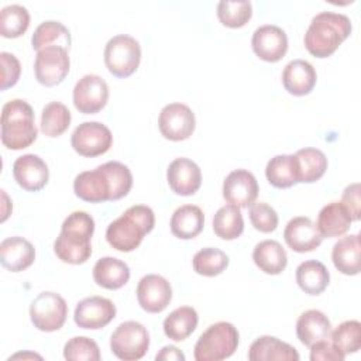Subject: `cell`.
Here are the masks:
<instances>
[{
  "label": "cell",
  "instance_id": "46",
  "mask_svg": "<svg viewBox=\"0 0 361 361\" xmlns=\"http://www.w3.org/2000/svg\"><path fill=\"white\" fill-rule=\"evenodd\" d=\"M155 360L161 361H185V354L175 345H165L157 353Z\"/></svg>",
  "mask_w": 361,
  "mask_h": 361
},
{
  "label": "cell",
  "instance_id": "12",
  "mask_svg": "<svg viewBox=\"0 0 361 361\" xmlns=\"http://www.w3.org/2000/svg\"><path fill=\"white\" fill-rule=\"evenodd\" d=\"M158 127L162 137L169 141L188 140L196 127L195 113L183 103H169L159 113Z\"/></svg>",
  "mask_w": 361,
  "mask_h": 361
},
{
  "label": "cell",
  "instance_id": "18",
  "mask_svg": "<svg viewBox=\"0 0 361 361\" xmlns=\"http://www.w3.org/2000/svg\"><path fill=\"white\" fill-rule=\"evenodd\" d=\"M13 176L17 185L24 190L38 192L48 183L49 169L41 157L24 154L14 161Z\"/></svg>",
  "mask_w": 361,
  "mask_h": 361
},
{
  "label": "cell",
  "instance_id": "43",
  "mask_svg": "<svg viewBox=\"0 0 361 361\" xmlns=\"http://www.w3.org/2000/svg\"><path fill=\"white\" fill-rule=\"evenodd\" d=\"M0 63H1V85L0 89L6 90L8 87H13L21 73V65L20 61L16 58V55L10 52H0Z\"/></svg>",
  "mask_w": 361,
  "mask_h": 361
},
{
  "label": "cell",
  "instance_id": "9",
  "mask_svg": "<svg viewBox=\"0 0 361 361\" xmlns=\"http://www.w3.org/2000/svg\"><path fill=\"white\" fill-rule=\"evenodd\" d=\"M68 305L56 292H41L30 305V319L41 331H56L66 320Z\"/></svg>",
  "mask_w": 361,
  "mask_h": 361
},
{
  "label": "cell",
  "instance_id": "44",
  "mask_svg": "<svg viewBox=\"0 0 361 361\" xmlns=\"http://www.w3.org/2000/svg\"><path fill=\"white\" fill-rule=\"evenodd\" d=\"M360 192H361L360 183L354 182V183H350L348 186H345L343 196H341V204L348 212L351 220H355V221L360 220V214H361Z\"/></svg>",
  "mask_w": 361,
  "mask_h": 361
},
{
  "label": "cell",
  "instance_id": "13",
  "mask_svg": "<svg viewBox=\"0 0 361 361\" xmlns=\"http://www.w3.org/2000/svg\"><path fill=\"white\" fill-rule=\"evenodd\" d=\"M109 100V86L99 75L82 76L73 87V104L83 114H96Z\"/></svg>",
  "mask_w": 361,
  "mask_h": 361
},
{
  "label": "cell",
  "instance_id": "32",
  "mask_svg": "<svg viewBox=\"0 0 361 361\" xmlns=\"http://www.w3.org/2000/svg\"><path fill=\"white\" fill-rule=\"evenodd\" d=\"M199 316L192 306H180L172 310L162 323L164 333L173 341H183L197 327Z\"/></svg>",
  "mask_w": 361,
  "mask_h": 361
},
{
  "label": "cell",
  "instance_id": "8",
  "mask_svg": "<svg viewBox=\"0 0 361 361\" xmlns=\"http://www.w3.org/2000/svg\"><path fill=\"white\" fill-rule=\"evenodd\" d=\"M111 353L124 361L142 358L149 348V333L144 324L135 320L120 323L110 337Z\"/></svg>",
  "mask_w": 361,
  "mask_h": 361
},
{
  "label": "cell",
  "instance_id": "2",
  "mask_svg": "<svg viewBox=\"0 0 361 361\" xmlns=\"http://www.w3.org/2000/svg\"><path fill=\"white\" fill-rule=\"evenodd\" d=\"M94 233L93 217L82 210L72 212L62 223L61 233L54 241V252L66 264H85L92 255V235Z\"/></svg>",
  "mask_w": 361,
  "mask_h": 361
},
{
  "label": "cell",
  "instance_id": "17",
  "mask_svg": "<svg viewBox=\"0 0 361 361\" xmlns=\"http://www.w3.org/2000/svg\"><path fill=\"white\" fill-rule=\"evenodd\" d=\"M258 182L247 169L231 171L223 182V197L237 207H250L258 196Z\"/></svg>",
  "mask_w": 361,
  "mask_h": 361
},
{
  "label": "cell",
  "instance_id": "7",
  "mask_svg": "<svg viewBox=\"0 0 361 361\" xmlns=\"http://www.w3.org/2000/svg\"><path fill=\"white\" fill-rule=\"evenodd\" d=\"M141 62L140 42L127 34L111 37L104 47V63L116 78H128Z\"/></svg>",
  "mask_w": 361,
  "mask_h": 361
},
{
  "label": "cell",
  "instance_id": "33",
  "mask_svg": "<svg viewBox=\"0 0 361 361\" xmlns=\"http://www.w3.org/2000/svg\"><path fill=\"white\" fill-rule=\"evenodd\" d=\"M71 42V31L62 23L55 20H47L41 23L31 37V45L35 51L48 47H62L69 49Z\"/></svg>",
  "mask_w": 361,
  "mask_h": 361
},
{
  "label": "cell",
  "instance_id": "36",
  "mask_svg": "<svg viewBox=\"0 0 361 361\" xmlns=\"http://www.w3.org/2000/svg\"><path fill=\"white\" fill-rule=\"evenodd\" d=\"M71 111L61 102H51L45 104L41 113V131L44 135L55 138L62 135L71 126Z\"/></svg>",
  "mask_w": 361,
  "mask_h": 361
},
{
  "label": "cell",
  "instance_id": "42",
  "mask_svg": "<svg viewBox=\"0 0 361 361\" xmlns=\"http://www.w3.org/2000/svg\"><path fill=\"white\" fill-rule=\"evenodd\" d=\"M250 221L255 230L261 233H272L276 230L279 219L272 206L265 202H258L250 206Z\"/></svg>",
  "mask_w": 361,
  "mask_h": 361
},
{
  "label": "cell",
  "instance_id": "22",
  "mask_svg": "<svg viewBox=\"0 0 361 361\" xmlns=\"http://www.w3.org/2000/svg\"><path fill=\"white\" fill-rule=\"evenodd\" d=\"M317 73L313 65L305 59H293L286 63L282 72V83L288 93L306 96L316 86Z\"/></svg>",
  "mask_w": 361,
  "mask_h": 361
},
{
  "label": "cell",
  "instance_id": "10",
  "mask_svg": "<svg viewBox=\"0 0 361 361\" xmlns=\"http://www.w3.org/2000/svg\"><path fill=\"white\" fill-rule=\"evenodd\" d=\"M71 144L79 155L93 158L103 155L110 149L113 144V134L103 123L85 121L73 130Z\"/></svg>",
  "mask_w": 361,
  "mask_h": 361
},
{
  "label": "cell",
  "instance_id": "47",
  "mask_svg": "<svg viewBox=\"0 0 361 361\" xmlns=\"http://www.w3.org/2000/svg\"><path fill=\"white\" fill-rule=\"evenodd\" d=\"M1 197H3V203H4V204H3V216H1V223H4V221L7 220V217L10 216V213H11V212H10L11 209H10V210H7L6 207H7V206H11V203H10V200H8V196L6 195V190H1Z\"/></svg>",
  "mask_w": 361,
  "mask_h": 361
},
{
  "label": "cell",
  "instance_id": "29",
  "mask_svg": "<svg viewBox=\"0 0 361 361\" xmlns=\"http://www.w3.org/2000/svg\"><path fill=\"white\" fill-rule=\"evenodd\" d=\"M298 183H313L319 180L327 169V158L323 151L312 147L298 149L295 154Z\"/></svg>",
  "mask_w": 361,
  "mask_h": 361
},
{
  "label": "cell",
  "instance_id": "5",
  "mask_svg": "<svg viewBox=\"0 0 361 361\" xmlns=\"http://www.w3.org/2000/svg\"><path fill=\"white\" fill-rule=\"evenodd\" d=\"M0 124L1 142L8 149H24L37 140L34 110L23 99H13L3 106Z\"/></svg>",
  "mask_w": 361,
  "mask_h": 361
},
{
  "label": "cell",
  "instance_id": "34",
  "mask_svg": "<svg viewBox=\"0 0 361 361\" xmlns=\"http://www.w3.org/2000/svg\"><path fill=\"white\" fill-rule=\"evenodd\" d=\"M265 176L268 182L278 189H288L298 183L295 157L290 154H281L271 158L265 166Z\"/></svg>",
  "mask_w": 361,
  "mask_h": 361
},
{
  "label": "cell",
  "instance_id": "4",
  "mask_svg": "<svg viewBox=\"0 0 361 361\" xmlns=\"http://www.w3.org/2000/svg\"><path fill=\"white\" fill-rule=\"evenodd\" d=\"M154 226V210L145 204H134L107 226L106 240L114 250L130 252L141 244Z\"/></svg>",
  "mask_w": 361,
  "mask_h": 361
},
{
  "label": "cell",
  "instance_id": "16",
  "mask_svg": "<svg viewBox=\"0 0 361 361\" xmlns=\"http://www.w3.org/2000/svg\"><path fill=\"white\" fill-rule=\"evenodd\" d=\"M251 47L259 59L265 62H278L288 51V35L278 25L264 24L254 31Z\"/></svg>",
  "mask_w": 361,
  "mask_h": 361
},
{
  "label": "cell",
  "instance_id": "41",
  "mask_svg": "<svg viewBox=\"0 0 361 361\" xmlns=\"http://www.w3.org/2000/svg\"><path fill=\"white\" fill-rule=\"evenodd\" d=\"M63 358L68 361H99L102 355L94 340L85 336H76L65 343Z\"/></svg>",
  "mask_w": 361,
  "mask_h": 361
},
{
  "label": "cell",
  "instance_id": "11",
  "mask_svg": "<svg viewBox=\"0 0 361 361\" xmlns=\"http://www.w3.org/2000/svg\"><path fill=\"white\" fill-rule=\"evenodd\" d=\"M71 59L68 49L62 47H48L37 51L34 73L38 83L51 87L59 85L69 73Z\"/></svg>",
  "mask_w": 361,
  "mask_h": 361
},
{
  "label": "cell",
  "instance_id": "20",
  "mask_svg": "<svg viewBox=\"0 0 361 361\" xmlns=\"http://www.w3.org/2000/svg\"><path fill=\"white\" fill-rule=\"evenodd\" d=\"M283 238L288 247L296 252H310L323 241L316 224L305 216L293 217L286 223Z\"/></svg>",
  "mask_w": 361,
  "mask_h": 361
},
{
  "label": "cell",
  "instance_id": "26",
  "mask_svg": "<svg viewBox=\"0 0 361 361\" xmlns=\"http://www.w3.org/2000/svg\"><path fill=\"white\" fill-rule=\"evenodd\" d=\"M204 226L203 210L196 204L179 206L171 217V231L180 240H190L197 237Z\"/></svg>",
  "mask_w": 361,
  "mask_h": 361
},
{
  "label": "cell",
  "instance_id": "21",
  "mask_svg": "<svg viewBox=\"0 0 361 361\" xmlns=\"http://www.w3.org/2000/svg\"><path fill=\"white\" fill-rule=\"evenodd\" d=\"M35 259L34 245L24 237H8L0 243V262L11 272H21Z\"/></svg>",
  "mask_w": 361,
  "mask_h": 361
},
{
  "label": "cell",
  "instance_id": "15",
  "mask_svg": "<svg viewBox=\"0 0 361 361\" xmlns=\"http://www.w3.org/2000/svg\"><path fill=\"white\" fill-rule=\"evenodd\" d=\"M137 300L142 310L161 313L172 300L171 283L157 274L144 275L137 285Z\"/></svg>",
  "mask_w": 361,
  "mask_h": 361
},
{
  "label": "cell",
  "instance_id": "3",
  "mask_svg": "<svg viewBox=\"0 0 361 361\" xmlns=\"http://www.w3.org/2000/svg\"><path fill=\"white\" fill-rule=\"evenodd\" d=\"M351 20L341 13L322 11L316 14L305 34V47L316 58H327L337 51L351 34Z\"/></svg>",
  "mask_w": 361,
  "mask_h": 361
},
{
  "label": "cell",
  "instance_id": "27",
  "mask_svg": "<svg viewBox=\"0 0 361 361\" xmlns=\"http://www.w3.org/2000/svg\"><path fill=\"white\" fill-rule=\"evenodd\" d=\"M93 279L99 286L116 290L128 282L130 268L118 258L102 257L93 267Z\"/></svg>",
  "mask_w": 361,
  "mask_h": 361
},
{
  "label": "cell",
  "instance_id": "6",
  "mask_svg": "<svg viewBox=\"0 0 361 361\" xmlns=\"http://www.w3.org/2000/svg\"><path fill=\"white\" fill-rule=\"evenodd\" d=\"M240 343L238 330L228 322H217L209 326L195 344L196 361H220L231 357Z\"/></svg>",
  "mask_w": 361,
  "mask_h": 361
},
{
  "label": "cell",
  "instance_id": "30",
  "mask_svg": "<svg viewBox=\"0 0 361 361\" xmlns=\"http://www.w3.org/2000/svg\"><path fill=\"white\" fill-rule=\"evenodd\" d=\"M254 264L268 275L281 274L288 264V255L285 248L275 240L259 241L252 251Z\"/></svg>",
  "mask_w": 361,
  "mask_h": 361
},
{
  "label": "cell",
  "instance_id": "48",
  "mask_svg": "<svg viewBox=\"0 0 361 361\" xmlns=\"http://www.w3.org/2000/svg\"><path fill=\"white\" fill-rule=\"evenodd\" d=\"M14 358H38V360H41L42 357L38 354H32V353H18V354H14L13 357H10L8 360H14Z\"/></svg>",
  "mask_w": 361,
  "mask_h": 361
},
{
  "label": "cell",
  "instance_id": "31",
  "mask_svg": "<svg viewBox=\"0 0 361 361\" xmlns=\"http://www.w3.org/2000/svg\"><path fill=\"white\" fill-rule=\"evenodd\" d=\"M329 282V269L320 261L307 259L300 262L296 268V283L307 295H320L327 288Z\"/></svg>",
  "mask_w": 361,
  "mask_h": 361
},
{
  "label": "cell",
  "instance_id": "40",
  "mask_svg": "<svg viewBox=\"0 0 361 361\" xmlns=\"http://www.w3.org/2000/svg\"><path fill=\"white\" fill-rule=\"evenodd\" d=\"M331 343L344 355L357 353L361 347V323L358 320H345L330 333Z\"/></svg>",
  "mask_w": 361,
  "mask_h": 361
},
{
  "label": "cell",
  "instance_id": "39",
  "mask_svg": "<svg viewBox=\"0 0 361 361\" xmlns=\"http://www.w3.org/2000/svg\"><path fill=\"white\" fill-rule=\"evenodd\" d=\"M252 16V4L248 0H221L217 4V17L228 28L244 27Z\"/></svg>",
  "mask_w": 361,
  "mask_h": 361
},
{
  "label": "cell",
  "instance_id": "19",
  "mask_svg": "<svg viewBox=\"0 0 361 361\" xmlns=\"http://www.w3.org/2000/svg\"><path fill=\"white\" fill-rule=\"evenodd\" d=\"M166 180L173 193L190 196L195 195L202 185V172L196 162L180 157L169 164L166 169Z\"/></svg>",
  "mask_w": 361,
  "mask_h": 361
},
{
  "label": "cell",
  "instance_id": "28",
  "mask_svg": "<svg viewBox=\"0 0 361 361\" xmlns=\"http://www.w3.org/2000/svg\"><path fill=\"white\" fill-rule=\"evenodd\" d=\"M360 254L361 241L358 234H350L341 237L331 251V259L336 269L344 275L360 274Z\"/></svg>",
  "mask_w": 361,
  "mask_h": 361
},
{
  "label": "cell",
  "instance_id": "45",
  "mask_svg": "<svg viewBox=\"0 0 361 361\" xmlns=\"http://www.w3.org/2000/svg\"><path fill=\"white\" fill-rule=\"evenodd\" d=\"M309 348L312 361H343L345 358V355L329 340L317 341Z\"/></svg>",
  "mask_w": 361,
  "mask_h": 361
},
{
  "label": "cell",
  "instance_id": "1",
  "mask_svg": "<svg viewBox=\"0 0 361 361\" xmlns=\"http://www.w3.org/2000/svg\"><path fill=\"white\" fill-rule=\"evenodd\" d=\"M131 186V171L118 161H109L92 171H83L73 180L75 195L90 203L123 199L128 195Z\"/></svg>",
  "mask_w": 361,
  "mask_h": 361
},
{
  "label": "cell",
  "instance_id": "35",
  "mask_svg": "<svg viewBox=\"0 0 361 361\" xmlns=\"http://www.w3.org/2000/svg\"><path fill=\"white\" fill-rule=\"evenodd\" d=\"M213 231L221 240H235L244 231V219L240 207L226 204L213 216Z\"/></svg>",
  "mask_w": 361,
  "mask_h": 361
},
{
  "label": "cell",
  "instance_id": "38",
  "mask_svg": "<svg viewBox=\"0 0 361 361\" xmlns=\"http://www.w3.org/2000/svg\"><path fill=\"white\" fill-rule=\"evenodd\" d=\"M228 255L213 247H206L199 250L192 259L193 271L203 276H217L228 267Z\"/></svg>",
  "mask_w": 361,
  "mask_h": 361
},
{
  "label": "cell",
  "instance_id": "25",
  "mask_svg": "<svg viewBox=\"0 0 361 361\" xmlns=\"http://www.w3.org/2000/svg\"><path fill=\"white\" fill-rule=\"evenodd\" d=\"M351 217L341 202H330L317 214L316 227L322 237L333 238L344 235L351 227Z\"/></svg>",
  "mask_w": 361,
  "mask_h": 361
},
{
  "label": "cell",
  "instance_id": "23",
  "mask_svg": "<svg viewBox=\"0 0 361 361\" xmlns=\"http://www.w3.org/2000/svg\"><path fill=\"white\" fill-rule=\"evenodd\" d=\"M330 333L331 323L329 317L317 309H309L298 317L296 336L306 347H310L322 340H329Z\"/></svg>",
  "mask_w": 361,
  "mask_h": 361
},
{
  "label": "cell",
  "instance_id": "14",
  "mask_svg": "<svg viewBox=\"0 0 361 361\" xmlns=\"http://www.w3.org/2000/svg\"><path fill=\"white\" fill-rule=\"evenodd\" d=\"M116 305L103 296H89L82 299L73 313L78 327L97 330L107 326L116 317Z\"/></svg>",
  "mask_w": 361,
  "mask_h": 361
},
{
  "label": "cell",
  "instance_id": "37",
  "mask_svg": "<svg viewBox=\"0 0 361 361\" xmlns=\"http://www.w3.org/2000/svg\"><path fill=\"white\" fill-rule=\"evenodd\" d=\"M30 25V13L21 4H8L0 11V34L4 38L21 37Z\"/></svg>",
  "mask_w": 361,
  "mask_h": 361
},
{
  "label": "cell",
  "instance_id": "24",
  "mask_svg": "<svg viewBox=\"0 0 361 361\" xmlns=\"http://www.w3.org/2000/svg\"><path fill=\"white\" fill-rule=\"evenodd\" d=\"M299 358L295 347L274 336L258 337L248 350L250 361H298Z\"/></svg>",
  "mask_w": 361,
  "mask_h": 361
}]
</instances>
